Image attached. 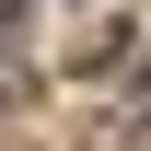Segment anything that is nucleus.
Returning a JSON list of instances; mask_svg holds the SVG:
<instances>
[{
    "instance_id": "nucleus-1",
    "label": "nucleus",
    "mask_w": 151,
    "mask_h": 151,
    "mask_svg": "<svg viewBox=\"0 0 151 151\" xmlns=\"http://www.w3.org/2000/svg\"><path fill=\"white\" fill-rule=\"evenodd\" d=\"M139 81H151V70H139Z\"/></svg>"
}]
</instances>
